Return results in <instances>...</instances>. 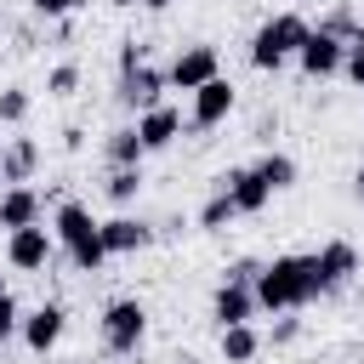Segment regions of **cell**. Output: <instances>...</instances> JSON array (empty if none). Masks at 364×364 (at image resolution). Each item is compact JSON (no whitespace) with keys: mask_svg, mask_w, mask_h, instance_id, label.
I'll return each instance as SVG.
<instances>
[{"mask_svg":"<svg viewBox=\"0 0 364 364\" xmlns=\"http://www.w3.org/2000/svg\"><path fill=\"white\" fill-rule=\"evenodd\" d=\"M250 290H256V313H301V307L324 301L318 273H313V250L307 256L301 250H284V256L262 262V273H256Z\"/></svg>","mask_w":364,"mask_h":364,"instance_id":"cell-1","label":"cell"},{"mask_svg":"<svg viewBox=\"0 0 364 364\" xmlns=\"http://www.w3.org/2000/svg\"><path fill=\"white\" fill-rule=\"evenodd\" d=\"M51 239H57V250L68 256L74 273H102L108 250H102V233H97L91 205H80V199H57V210H51Z\"/></svg>","mask_w":364,"mask_h":364,"instance_id":"cell-2","label":"cell"},{"mask_svg":"<svg viewBox=\"0 0 364 364\" xmlns=\"http://www.w3.org/2000/svg\"><path fill=\"white\" fill-rule=\"evenodd\" d=\"M307 17L301 11H273V17H262L256 23V34H250V68L256 74H279V68H290L296 63V51H301V40H307Z\"/></svg>","mask_w":364,"mask_h":364,"instance_id":"cell-3","label":"cell"},{"mask_svg":"<svg viewBox=\"0 0 364 364\" xmlns=\"http://www.w3.org/2000/svg\"><path fill=\"white\" fill-rule=\"evenodd\" d=\"M97 336H102V353H108V358L142 353V341H148V307H142L136 296H114V301L102 307V318H97Z\"/></svg>","mask_w":364,"mask_h":364,"instance_id":"cell-4","label":"cell"},{"mask_svg":"<svg viewBox=\"0 0 364 364\" xmlns=\"http://www.w3.org/2000/svg\"><path fill=\"white\" fill-rule=\"evenodd\" d=\"M57 262V239L46 222H28V228H11L6 233V267L11 273H46Z\"/></svg>","mask_w":364,"mask_h":364,"instance_id":"cell-5","label":"cell"},{"mask_svg":"<svg viewBox=\"0 0 364 364\" xmlns=\"http://www.w3.org/2000/svg\"><path fill=\"white\" fill-rule=\"evenodd\" d=\"M216 74H222V51H216V46H205V40H193V46H182V51L171 57V68H165V85L193 97V91H199L205 80H216Z\"/></svg>","mask_w":364,"mask_h":364,"instance_id":"cell-6","label":"cell"},{"mask_svg":"<svg viewBox=\"0 0 364 364\" xmlns=\"http://www.w3.org/2000/svg\"><path fill=\"white\" fill-rule=\"evenodd\" d=\"M165 68H154L148 57L136 63V68H125V74H114V102L125 108V114H142V108H154V102H165Z\"/></svg>","mask_w":364,"mask_h":364,"instance_id":"cell-7","label":"cell"},{"mask_svg":"<svg viewBox=\"0 0 364 364\" xmlns=\"http://www.w3.org/2000/svg\"><path fill=\"white\" fill-rule=\"evenodd\" d=\"M63 330H68V307H63V301H40V307H23L17 341H23L34 358H46V353L63 341Z\"/></svg>","mask_w":364,"mask_h":364,"instance_id":"cell-8","label":"cell"},{"mask_svg":"<svg viewBox=\"0 0 364 364\" xmlns=\"http://www.w3.org/2000/svg\"><path fill=\"white\" fill-rule=\"evenodd\" d=\"M313 273H318V290L324 296H341L353 284V273H358V245L353 239H324L313 250Z\"/></svg>","mask_w":364,"mask_h":364,"instance_id":"cell-9","label":"cell"},{"mask_svg":"<svg viewBox=\"0 0 364 364\" xmlns=\"http://www.w3.org/2000/svg\"><path fill=\"white\" fill-rule=\"evenodd\" d=\"M233 102H239V91H233V80H205L199 91H193V108H188V131H216V125H228V114H233Z\"/></svg>","mask_w":364,"mask_h":364,"instance_id":"cell-10","label":"cell"},{"mask_svg":"<svg viewBox=\"0 0 364 364\" xmlns=\"http://www.w3.org/2000/svg\"><path fill=\"white\" fill-rule=\"evenodd\" d=\"M341 57H347V40H336V34H324L313 23L307 40H301V51H296V68L307 80H330V74H341Z\"/></svg>","mask_w":364,"mask_h":364,"instance_id":"cell-11","label":"cell"},{"mask_svg":"<svg viewBox=\"0 0 364 364\" xmlns=\"http://www.w3.org/2000/svg\"><path fill=\"white\" fill-rule=\"evenodd\" d=\"M216 188L233 199V210H239V216H262V210H267V199H273V188L256 176V165H228V171L216 176Z\"/></svg>","mask_w":364,"mask_h":364,"instance_id":"cell-12","label":"cell"},{"mask_svg":"<svg viewBox=\"0 0 364 364\" xmlns=\"http://www.w3.org/2000/svg\"><path fill=\"white\" fill-rule=\"evenodd\" d=\"M97 233H102V250H108V256H136V250H148V245H154V228H148L142 216H131V210H119V216L97 222Z\"/></svg>","mask_w":364,"mask_h":364,"instance_id":"cell-13","label":"cell"},{"mask_svg":"<svg viewBox=\"0 0 364 364\" xmlns=\"http://www.w3.org/2000/svg\"><path fill=\"white\" fill-rule=\"evenodd\" d=\"M131 125H136V136H142V148H148V154H165V148L182 136V108H171V102H154V108H142Z\"/></svg>","mask_w":364,"mask_h":364,"instance_id":"cell-14","label":"cell"},{"mask_svg":"<svg viewBox=\"0 0 364 364\" xmlns=\"http://www.w3.org/2000/svg\"><path fill=\"white\" fill-rule=\"evenodd\" d=\"M210 318H216V330H222V324H250V318H256V290L222 279V284L210 290Z\"/></svg>","mask_w":364,"mask_h":364,"instance_id":"cell-15","label":"cell"},{"mask_svg":"<svg viewBox=\"0 0 364 364\" xmlns=\"http://www.w3.org/2000/svg\"><path fill=\"white\" fill-rule=\"evenodd\" d=\"M40 142L34 136H6L0 142V182L6 188H17V182H34V171H40Z\"/></svg>","mask_w":364,"mask_h":364,"instance_id":"cell-16","label":"cell"},{"mask_svg":"<svg viewBox=\"0 0 364 364\" xmlns=\"http://www.w3.org/2000/svg\"><path fill=\"white\" fill-rule=\"evenodd\" d=\"M46 216V199L28 188V182H17V188H0V228L11 233V228H28V222H40Z\"/></svg>","mask_w":364,"mask_h":364,"instance_id":"cell-17","label":"cell"},{"mask_svg":"<svg viewBox=\"0 0 364 364\" xmlns=\"http://www.w3.org/2000/svg\"><path fill=\"white\" fill-rule=\"evenodd\" d=\"M216 353H222V364H250V358L262 353V330H256V324H222Z\"/></svg>","mask_w":364,"mask_h":364,"instance_id":"cell-18","label":"cell"},{"mask_svg":"<svg viewBox=\"0 0 364 364\" xmlns=\"http://www.w3.org/2000/svg\"><path fill=\"white\" fill-rule=\"evenodd\" d=\"M102 159H108V165H142V159H148V148H142L136 125H114V131L102 136Z\"/></svg>","mask_w":364,"mask_h":364,"instance_id":"cell-19","label":"cell"},{"mask_svg":"<svg viewBox=\"0 0 364 364\" xmlns=\"http://www.w3.org/2000/svg\"><path fill=\"white\" fill-rule=\"evenodd\" d=\"M142 182H148V176H142V165H108L102 193H108V199L125 210V205H136V199H142Z\"/></svg>","mask_w":364,"mask_h":364,"instance_id":"cell-20","label":"cell"},{"mask_svg":"<svg viewBox=\"0 0 364 364\" xmlns=\"http://www.w3.org/2000/svg\"><path fill=\"white\" fill-rule=\"evenodd\" d=\"M256 176H262L273 193H284V188H296V176H301V171H296V159H290L284 148H267V154L256 159Z\"/></svg>","mask_w":364,"mask_h":364,"instance_id":"cell-21","label":"cell"},{"mask_svg":"<svg viewBox=\"0 0 364 364\" xmlns=\"http://www.w3.org/2000/svg\"><path fill=\"white\" fill-rule=\"evenodd\" d=\"M28 114H34L28 85H0V125H28Z\"/></svg>","mask_w":364,"mask_h":364,"instance_id":"cell-22","label":"cell"},{"mask_svg":"<svg viewBox=\"0 0 364 364\" xmlns=\"http://www.w3.org/2000/svg\"><path fill=\"white\" fill-rule=\"evenodd\" d=\"M318 28H324V34H336V40H353V34L364 28V23H358V11H353V0H336V6H330V11L318 17Z\"/></svg>","mask_w":364,"mask_h":364,"instance_id":"cell-23","label":"cell"},{"mask_svg":"<svg viewBox=\"0 0 364 364\" xmlns=\"http://www.w3.org/2000/svg\"><path fill=\"white\" fill-rule=\"evenodd\" d=\"M228 222H239V210H233V199H228V193L216 188V193H210V199L199 205V228H205V233H222Z\"/></svg>","mask_w":364,"mask_h":364,"instance_id":"cell-24","label":"cell"},{"mask_svg":"<svg viewBox=\"0 0 364 364\" xmlns=\"http://www.w3.org/2000/svg\"><path fill=\"white\" fill-rule=\"evenodd\" d=\"M80 80H85V74H80V63H57V68L46 74V97H57V102H68V97L80 91Z\"/></svg>","mask_w":364,"mask_h":364,"instance_id":"cell-25","label":"cell"},{"mask_svg":"<svg viewBox=\"0 0 364 364\" xmlns=\"http://www.w3.org/2000/svg\"><path fill=\"white\" fill-rule=\"evenodd\" d=\"M296 341H301V318H296V313H279L273 330L262 336V347H296Z\"/></svg>","mask_w":364,"mask_h":364,"instance_id":"cell-26","label":"cell"},{"mask_svg":"<svg viewBox=\"0 0 364 364\" xmlns=\"http://www.w3.org/2000/svg\"><path fill=\"white\" fill-rule=\"evenodd\" d=\"M341 74H347V85H358L364 91V28L347 40V57H341Z\"/></svg>","mask_w":364,"mask_h":364,"instance_id":"cell-27","label":"cell"},{"mask_svg":"<svg viewBox=\"0 0 364 364\" xmlns=\"http://www.w3.org/2000/svg\"><path fill=\"white\" fill-rule=\"evenodd\" d=\"M17 324H23V301H17L11 290H0V347L17 341Z\"/></svg>","mask_w":364,"mask_h":364,"instance_id":"cell-28","label":"cell"},{"mask_svg":"<svg viewBox=\"0 0 364 364\" xmlns=\"http://www.w3.org/2000/svg\"><path fill=\"white\" fill-rule=\"evenodd\" d=\"M80 6H91V0H28V11H34V17H46V23H57V17H74Z\"/></svg>","mask_w":364,"mask_h":364,"instance_id":"cell-29","label":"cell"},{"mask_svg":"<svg viewBox=\"0 0 364 364\" xmlns=\"http://www.w3.org/2000/svg\"><path fill=\"white\" fill-rule=\"evenodd\" d=\"M256 273H262V256H239L222 267V279H233V284H256Z\"/></svg>","mask_w":364,"mask_h":364,"instance_id":"cell-30","label":"cell"},{"mask_svg":"<svg viewBox=\"0 0 364 364\" xmlns=\"http://www.w3.org/2000/svg\"><path fill=\"white\" fill-rule=\"evenodd\" d=\"M148 51H142V40H119V57H114V74H125V68H136Z\"/></svg>","mask_w":364,"mask_h":364,"instance_id":"cell-31","label":"cell"},{"mask_svg":"<svg viewBox=\"0 0 364 364\" xmlns=\"http://www.w3.org/2000/svg\"><path fill=\"white\" fill-rule=\"evenodd\" d=\"M273 136H279V114H273V119L262 114V119H256V142H262V148H273Z\"/></svg>","mask_w":364,"mask_h":364,"instance_id":"cell-32","label":"cell"},{"mask_svg":"<svg viewBox=\"0 0 364 364\" xmlns=\"http://www.w3.org/2000/svg\"><path fill=\"white\" fill-rule=\"evenodd\" d=\"M63 148L80 154V148H85V131H80V125H63Z\"/></svg>","mask_w":364,"mask_h":364,"instance_id":"cell-33","label":"cell"},{"mask_svg":"<svg viewBox=\"0 0 364 364\" xmlns=\"http://www.w3.org/2000/svg\"><path fill=\"white\" fill-rule=\"evenodd\" d=\"M353 199H358V205H364V165H358V171H353Z\"/></svg>","mask_w":364,"mask_h":364,"instance_id":"cell-34","label":"cell"},{"mask_svg":"<svg viewBox=\"0 0 364 364\" xmlns=\"http://www.w3.org/2000/svg\"><path fill=\"white\" fill-rule=\"evenodd\" d=\"M136 6H142V11H171L176 0H136Z\"/></svg>","mask_w":364,"mask_h":364,"instance_id":"cell-35","label":"cell"},{"mask_svg":"<svg viewBox=\"0 0 364 364\" xmlns=\"http://www.w3.org/2000/svg\"><path fill=\"white\" fill-rule=\"evenodd\" d=\"M0 290H11V284H6V273H0Z\"/></svg>","mask_w":364,"mask_h":364,"instance_id":"cell-36","label":"cell"},{"mask_svg":"<svg viewBox=\"0 0 364 364\" xmlns=\"http://www.w3.org/2000/svg\"><path fill=\"white\" fill-rule=\"evenodd\" d=\"M0 188H6V182H0Z\"/></svg>","mask_w":364,"mask_h":364,"instance_id":"cell-37","label":"cell"}]
</instances>
